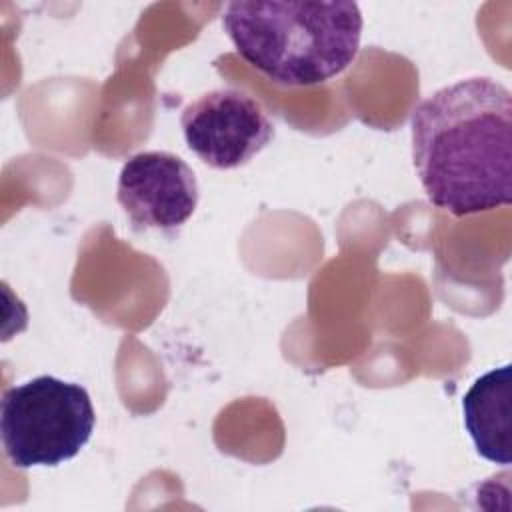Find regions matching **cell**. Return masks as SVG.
<instances>
[{
  "mask_svg": "<svg viewBox=\"0 0 512 512\" xmlns=\"http://www.w3.org/2000/svg\"><path fill=\"white\" fill-rule=\"evenodd\" d=\"M116 198L134 230H174L194 214L200 190L194 170L180 156L148 150L124 162Z\"/></svg>",
  "mask_w": 512,
  "mask_h": 512,
  "instance_id": "obj_5",
  "label": "cell"
},
{
  "mask_svg": "<svg viewBox=\"0 0 512 512\" xmlns=\"http://www.w3.org/2000/svg\"><path fill=\"white\" fill-rule=\"evenodd\" d=\"M412 162L428 200L452 216L512 202V94L490 78L442 86L410 116Z\"/></svg>",
  "mask_w": 512,
  "mask_h": 512,
  "instance_id": "obj_1",
  "label": "cell"
},
{
  "mask_svg": "<svg viewBox=\"0 0 512 512\" xmlns=\"http://www.w3.org/2000/svg\"><path fill=\"white\" fill-rule=\"evenodd\" d=\"M180 126L186 146L216 170L248 164L274 138L264 108L236 88L210 90L186 104Z\"/></svg>",
  "mask_w": 512,
  "mask_h": 512,
  "instance_id": "obj_4",
  "label": "cell"
},
{
  "mask_svg": "<svg viewBox=\"0 0 512 512\" xmlns=\"http://www.w3.org/2000/svg\"><path fill=\"white\" fill-rule=\"evenodd\" d=\"M222 26L252 68L292 88L342 74L360 50L364 20L350 0H238L226 4Z\"/></svg>",
  "mask_w": 512,
  "mask_h": 512,
  "instance_id": "obj_2",
  "label": "cell"
},
{
  "mask_svg": "<svg viewBox=\"0 0 512 512\" xmlns=\"http://www.w3.org/2000/svg\"><path fill=\"white\" fill-rule=\"evenodd\" d=\"M512 370L510 364L494 368L468 388L462 414L476 452L500 466L512 462Z\"/></svg>",
  "mask_w": 512,
  "mask_h": 512,
  "instance_id": "obj_6",
  "label": "cell"
},
{
  "mask_svg": "<svg viewBox=\"0 0 512 512\" xmlns=\"http://www.w3.org/2000/svg\"><path fill=\"white\" fill-rule=\"evenodd\" d=\"M94 424L88 390L50 374L6 388L0 400L4 454L22 470L72 460L88 444Z\"/></svg>",
  "mask_w": 512,
  "mask_h": 512,
  "instance_id": "obj_3",
  "label": "cell"
}]
</instances>
